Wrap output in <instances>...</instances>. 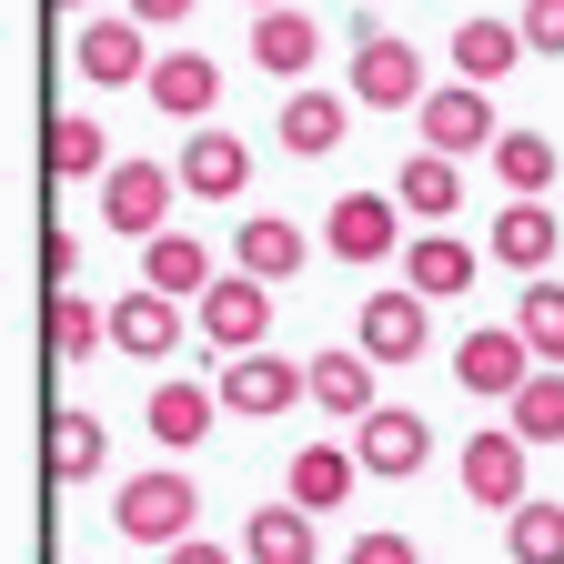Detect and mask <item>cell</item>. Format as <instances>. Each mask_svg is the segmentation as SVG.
Wrapping results in <instances>:
<instances>
[{"mask_svg": "<svg viewBox=\"0 0 564 564\" xmlns=\"http://www.w3.org/2000/svg\"><path fill=\"white\" fill-rule=\"evenodd\" d=\"M192 514H202V494H192V474H131L121 494H111V524L131 534V544H152V554H172V544H192Z\"/></svg>", "mask_w": 564, "mask_h": 564, "instance_id": "obj_1", "label": "cell"}, {"mask_svg": "<svg viewBox=\"0 0 564 564\" xmlns=\"http://www.w3.org/2000/svg\"><path fill=\"white\" fill-rule=\"evenodd\" d=\"M293 403H313V364H293V352H272V343L223 364V413L272 423V413H293Z\"/></svg>", "mask_w": 564, "mask_h": 564, "instance_id": "obj_2", "label": "cell"}, {"mask_svg": "<svg viewBox=\"0 0 564 564\" xmlns=\"http://www.w3.org/2000/svg\"><path fill=\"white\" fill-rule=\"evenodd\" d=\"M534 373H544V364H534V343H524L514 323H474V333L454 343V383L484 393V403H514Z\"/></svg>", "mask_w": 564, "mask_h": 564, "instance_id": "obj_3", "label": "cell"}, {"mask_svg": "<svg viewBox=\"0 0 564 564\" xmlns=\"http://www.w3.org/2000/svg\"><path fill=\"white\" fill-rule=\"evenodd\" d=\"M352 101L364 111H423V51L393 31H352Z\"/></svg>", "mask_w": 564, "mask_h": 564, "instance_id": "obj_4", "label": "cell"}, {"mask_svg": "<svg viewBox=\"0 0 564 564\" xmlns=\"http://www.w3.org/2000/svg\"><path fill=\"white\" fill-rule=\"evenodd\" d=\"M192 313H202V343L223 352V364H232V352H262V343H272V282L223 272V282H212V293L192 303Z\"/></svg>", "mask_w": 564, "mask_h": 564, "instance_id": "obj_5", "label": "cell"}, {"mask_svg": "<svg viewBox=\"0 0 564 564\" xmlns=\"http://www.w3.org/2000/svg\"><path fill=\"white\" fill-rule=\"evenodd\" d=\"M172 192H182V172H172V162H111V182H101V223H111V232H131V242H162Z\"/></svg>", "mask_w": 564, "mask_h": 564, "instance_id": "obj_6", "label": "cell"}, {"mask_svg": "<svg viewBox=\"0 0 564 564\" xmlns=\"http://www.w3.org/2000/svg\"><path fill=\"white\" fill-rule=\"evenodd\" d=\"M524 454H534V444L514 434V423H494V434H474V444H464V494H474L484 514H524V505H534Z\"/></svg>", "mask_w": 564, "mask_h": 564, "instance_id": "obj_7", "label": "cell"}, {"mask_svg": "<svg viewBox=\"0 0 564 564\" xmlns=\"http://www.w3.org/2000/svg\"><path fill=\"white\" fill-rule=\"evenodd\" d=\"M323 242H333V262H393L403 252V202L393 192H343L323 212Z\"/></svg>", "mask_w": 564, "mask_h": 564, "instance_id": "obj_8", "label": "cell"}, {"mask_svg": "<svg viewBox=\"0 0 564 564\" xmlns=\"http://www.w3.org/2000/svg\"><path fill=\"white\" fill-rule=\"evenodd\" d=\"M70 61H82V82H91V91H131V82H152V61H162V51H152V31L121 11V21H82Z\"/></svg>", "mask_w": 564, "mask_h": 564, "instance_id": "obj_9", "label": "cell"}, {"mask_svg": "<svg viewBox=\"0 0 564 564\" xmlns=\"http://www.w3.org/2000/svg\"><path fill=\"white\" fill-rule=\"evenodd\" d=\"M352 343H364L373 364H423V352H434V303H423L413 282H393V293H373V303H364Z\"/></svg>", "mask_w": 564, "mask_h": 564, "instance_id": "obj_10", "label": "cell"}, {"mask_svg": "<svg viewBox=\"0 0 564 564\" xmlns=\"http://www.w3.org/2000/svg\"><path fill=\"white\" fill-rule=\"evenodd\" d=\"M352 454H364V474L403 484V474H423V454H434V423H423V413H403V403H383V413H364V423H352Z\"/></svg>", "mask_w": 564, "mask_h": 564, "instance_id": "obj_11", "label": "cell"}, {"mask_svg": "<svg viewBox=\"0 0 564 564\" xmlns=\"http://www.w3.org/2000/svg\"><path fill=\"white\" fill-rule=\"evenodd\" d=\"M494 111H484V91L474 82H444V91H423V152H444V162H464V152H494Z\"/></svg>", "mask_w": 564, "mask_h": 564, "instance_id": "obj_12", "label": "cell"}, {"mask_svg": "<svg viewBox=\"0 0 564 564\" xmlns=\"http://www.w3.org/2000/svg\"><path fill=\"white\" fill-rule=\"evenodd\" d=\"M352 484H364V454H352V444H303L293 474H282V505H303V514H343V505H352Z\"/></svg>", "mask_w": 564, "mask_h": 564, "instance_id": "obj_13", "label": "cell"}, {"mask_svg": "<svg viewBox=\"0 0 564 564\" xmlns=\"http://www.w3.org/2000/svg\"><path fill=\"white\" fill-rule=\"evenodd\" d=\"M141 423H152V444H162V454H192L212 423H223V383H192V373H182V383H152Z\"/></svg>", "mask_w": 564, "mask_h": 564, "instance_id": "obj_14", "label": "cell"}, {"mask_svg": "<svg viewBox=\"0 0 564 564\" xmlns=\"http://www.w3.org/2000/svg\"><path fill=\"white\" fill-rule=\"evenodd\" d=\"M554 242H564V223H554V202H505V212H494V232H484V252L505 262V272H524V282H544Z\"/></svg>", "mask_w": 564, "mask_h": 564, "instance_id": "obj_15", "label": "cell"}, {"mask_svg": "<svg viewBox=\"0 0 564 564\" xmlns=\"http://www.w3.org/2000/svg\"><path fill=\"white\" fill-rule=\"evenodd\" d=\"M252 61L272 70V82H293V91H303V70L323 61V21L293 11V0H282V11H252Z\"/></svg>", "mask_w": 564, "mask_h": 564, "instance_id": "obj_16", "label": "cell"}, {"mask_svg": "<svg viewBox=\"0 0 564 564\" xmlns=\"http://www.w3.org/2000/svg\"><path fill=\"white\" fill-rule=\"evenodd\" d=\"M373 373H383V364H373V352H364V343H352V352L333 343V352H313V403H323L333 423H364V413H383V393H373Z\"/></svg>", "mask_w": 564, "mask_h": 564, "instance_id": "obj_17", "label": "cell"}, {"mask_svg": "<svg viewBox=\"0 0 564 564\" xmlns=\"http://www.w3.org/2000/svg\"><path fill=\"white\" fill-rule=\"evenodd\" d=\"M141 91H152V111H172V121H202L212 101H223V61L212 51H162Z\"/></svg>", "mask_w": 564, "mask_h": 564, "instance_id": "obj_18", "label": "cell"}, {"mask_svg": "<svg viewBox=\"0 0 564 564\" xmlns=\"http://www.w3.org/2000/svg\"><path fill=\"white\" fill-rule=\"evenodd\" d=\"M242 182H252L242 131H192V141H182V192H192V202H232Z\"/></svg>", "mask_w": 564, "mask_h": 564, "instance_id": "obj_19", "label": "cell"}, {"mask_svg": "<svg viewBox=\"0 0 564 564\" xmlns=\"http://www.w3.org/2000/svg\"><path fill=\"white\" fill-rule=\"evenodd\" d=\"M212 252L192 242V232H162V242H141V293H162V303H202L212 293Z\"/></svg>", "mask_w": 564, "mask_h": 564, "instance_id": "obj_20", "label": "cell"}, {"mask_svg": "<svg viewBox=\"0 0 564 564\" xmlns=\"http://www.w3.org/2000/svg\"><path fill=\"white\" fill-rule=\"evenodd\" d=\"M303 252H313V242H303L293 212H252V223L232 232V262H242L252 282H293V272H303Z\"/></svg>", "mask_w": 564, "mask_h": 564, "instance_id": "obj_21", "label": "cell"}, {"mask_svg": "<svg viewBox=\"0 0 564 564\" xmlns=\"http://www.w3.org/2000/svg\"><path fill=\"white\" fill-rule=\"evenodd\" d=\"M111 352H131V364H162V352H182V303H162V293H121V303H111Z\"/></svg>", "mask_w": 564, "mask_h": 564, "instance_id": "obj_22", "label": "cell"}, {"mask_svg": "<svg viewBox=\"0 0 564 564\" xmlns=\"http://www.w3.org/2000/svg\"><path fill=\"white\" fill-rule=\"evenodd\" d=\"M393 202L413 212L423 232H444V223H454V202H464V172H454L444 152H423V141H413V162L393 172Z\"/></svg>", "mask_w": 564, "mask_h": 564, "instance_id": "obj_23", "label": "cell"}, {"mask_svg": "<svg viewBox=\"0 0 564 564\" xmlns=\"http://www.w3.org/2000/svg\"><path fill=\"white\" fill-rule=\"evenodd\" d=\"M514 61H524V21H464L454 31V82H474V91H494Z\"/></svg>", "mask_w": 564, "mask_h": 564, "instance_id": "obj_24", "label": "cell"}, {"mask_svg": "<svg viewBox=\"0 0 564 564\" xmlns=\"http://www.w3.org/2000/svg\"><path fill=\"white\" fill-rule=\"evenodd\" d=\"M343 121H352V111H343V91H313V82H303L293 101H282V121H272V131H282V152L323 162V152H343Z\"/></svg>", "mask_w": 564, "mask_h": 564, "instance_id": "obj_25", "label": "cell"}, {"mask_svg": "<svg viewBox=\"0 0 564 564\" xmlns=\"http://www.w3.org/2000/svg\"><path fill=\"white\" fill-rule=\"evenodd\" d=\"M313 554H323V534H313L303 505H262L242 524V564H313Z\"/></svg>", "mask_w": 564, "mask_h": 564, "instance_id": "obj_26", "label": "cell"}, {"mask_svg": "<svg viewBox=\"0 0 564 564\" xmlns=\"http://www.w3.org/2000/svg\"><path fill=\"white\" fill-rule=\"evenodd\" d=\"M403 272H413V293H423V303L474 293V252H464L454 232H413V242H403Z\"/></svg>", "mask_w": 564, "mask_h": 564, "instance_id": "obj_27", "label": "cell"}, {"mask_svg": "<svg viewBox=\"0 0 564 564\" xmlns=\"http://www.w3.org/2000/svg\"><path fill=\"white\" fill-rule=\"evenodd\" d=\"M51 364H91V352L111 343V303H82V293H51Z\"/></svg>", "mask_w": 564, "mask_h": 564, "instance_id": "obj_28", "label": "cell"}, {"mask_svg": "<svg viewBox=\"0 0 564 564\" xmlns=\"http://www.w3.org/2000/svg\"><path fill=\"white\" fill-rule=\"evenodd\" d=\"M514 333L534 343V364H544V373H564V282H554V272H544V282H524Z\"/></svg>", "mask_w": 564, "mask_h": 564, "instance_id": "obj_29", "label": "cell"}, {"mask_svg": "<svg viewBox=\"0 0 564 564\" xmlns=\"http://www.w3.org/2000/svg\"><path fill=\"white\" fill-rule=\"evenodd\" d=\"M51 182H111L101 121H91V111H61V121H51Z\"/></svg>", "mask_w": 564, "mask_h": 564, "instance_id": "obj_30", "label": "cell"}, {"mask_svg": "<svg viewBox=\"0 0 564 564\" xmlns=\"http://www.w3.org/2000/svg\"><path fill=\"white\" fill-rule=\"evenodd\" d=\"M101 413H51V484H91L101 474Z\"/></svg>", "mask_w": 564, "mask_h": 564, "instance_id": "obj_31", "label": "cell"}, {"mask_svg": "<svg viewBox=\"0 0 564 564\" xmlns=\"http://www.w3.org/2000/svg\"><path fill=\"white\" fill-rule=\"evenodd\" d=\"M494 172H505V202H544L554 141H544V131H505V141H494Z\"/></svg>", "mask_w": 564, "mask_h": 564, "instance_id": "obj_32", "label": "cell"}, {"mask_svg": "<svg viewBox=\"0 0 564 564\" xmlns=\"http://www.w3.org/2000/svg\"><path fill=\"white\" fill-rule=\"evenodd\" d=\"M505 423H514L524 444H564V373H534V383L505 403Z\"/></svg>", "mask_w": 564, "mask_h": 564, "instance_id": "obj_33", "label": "cell"}, {"mask_svg": "<svg viewBox=\"0 0 564 564\" xmlns=\"http://www.w3.org/2000/svg\"><path fill=\"white\" fill-rule=\"evenodd\" d=\"M505 554H514V564H564V505L505 514Z\"/></svg>", "mask_w": 564, "mask_h": 564, "instance_id": "obj_34", "label": "cell"}, {"mask_svg": "<svg viewBox=\"0 0 564 564\" xmlns=\"http://www.w3.org/2000/svg\"><path fill=\"white\" fill-rule=\"evenodd\" d=\"M343 564H423V554H413L393 524H373V534H352V544H343Z\"/></svg>", "mask_w": 564, "mask_h": 564, "instance_id": "obj_35", "label": "cell"}, {"mask_svg": "<svg viewBox=\"0 0 564 564\" xmlns=\"http://www.w3.org/2000/svg\"><path fill=\"white\" fill-rule=\"evenodd\" d=\"M524 51H564V0H524Z\"/></svg>", "mask_w": 564, "mask_h": 564, "instance_id": "obj_36", "label": "cell"}, {"mask_svg": "<svg viewBox=\"0 0 564 564\" xmlns=\"http://www.w3.org/2000/svg\"><path fill=\"white\" fill-rule=\"evenodd\" d=\"M192 11H202V0H131L141 31H192Z\"/></svg>", "mask_w": 564, "mask_h": 564, "instance_id": "obj_37", "label": "cell"}, {"mask_svg": "<svg viewBox=\"0 0 564 564\" xmlns=\"http://www.w3.org/2000/svg\"><path fill=\"white\" fill-rule=\"evenodd\" d=\"M41 272H51V293H70V272H82V242L51 232V242H41Z\"/></svg>", "mask_w": 564, "mask_h": 564, "instance_id": "obj_38", "label": "cell"}, {"mask_svg": "<svg viewBox=\"0 0 564 564\" xmlns=\"http://www.w3.org/2000/svg\"><path fill=\"white\" fill-rule=\"evenodd\" d=\"M162 564H232V554H223V544H212V534H192V544H172Z\"/></svg>", "mask_w": 564, "mask_h": 564, "instance_id": "obj_39", "label": "cell"}, {"mask_svg": "<svg viewBox=\"0 0 564 564\" xmlns=\"http://www.w3.org/2000/svg\"><path fill=\"white\" fill-rule=\"evenodd\" d=\"M51 11H82V0H51Z\"/></svg>", "mask_w": 564, "mask_h": 564, "instance_id": "obj_40", "label": "cell"}, {"mask_svg": "<svg viewBox=\"0 0 564 564\" xmlns=\"http://www.w3.org/2000/svg\"><path fill=\"white\" fill-rule=\"evenodd\" d=\"M252 11H282V0H252Z\"/></svg>", "mask_w": 564, "mask_h": 564, "instance_id": "obj_41", "label": "cell"}]
</instances>
